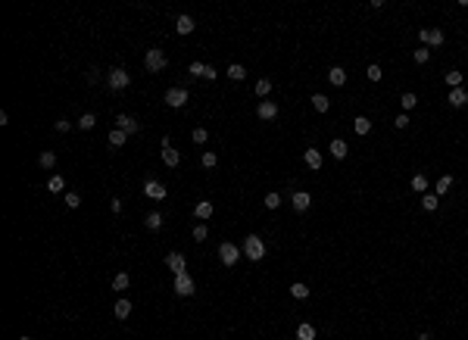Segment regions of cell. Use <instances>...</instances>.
Here are the masks:
<instances>
[{
	"label": "cell",
	"instance_id": "cell-1",
	"mask_svg": "<svg viewBox=\"0 0 468 340\" xmlns=\"http://www.w3.org/2000/svg\"><path fill=\"white\" fill-rule=\"evenodd\" d=\"M244 256L253 259V262H259L262 256H266V243H262L259 234H246L244 237Z\"/></svg>",
	"mask_w": 468,
	"mask_h": 340
},
{
	"label": "cell",
	"instance_id": "cell-2",
	"mask_svg": "<svg viewBox=\"0 0 468 340\" xmlns=\"http://www.w3.org/2000/svg\"><path fill=\"white\" fill-rule=\"evenodd\" d=\"M106 84H109V91H125L131 84V75L122 69V66H116V69H109V75H106Z\"/></svg>",
	"mask_w": 468,
	"mask_h": 340
},
{
	"label": "cell",
	"instance_id": "cell-3",
	"mask_svg": "<svg viewBox=\"0 0 468 340\" xmlns=\"http://www.w3.org/2000/svg\"><path fill=\"white\" fill-rule=\"evenodd\" d=\"M219 259H222V266H237V259H241V246L225 241L222 246H219Z\"/></svg>",
	"mask_w": 468,
	"mask_h": 340
},
{
	"label": "cell",
	"instance_id": "cell-4",
	"mask_svg": "<svg viewBox=\"0 0 468 340\" xmlns=\"http://www.w3.org/2000/svg\"><path fill=\"white\" fill-rule=\"evenodd\" d=\"M144 66H147L150 72H163L166 66H169V63H166V53H163V50H156V47L147 50V56H144Z\"/></svg>",
	"mask_w": 468,
	"mask_h": 340
},
{
	"label": "cell",
	"instance_id": "cell-5",
	"mask_svg": "<svg viewBox=\"0 0 468 340\" xmlns=\"http://www.w3.org/2000/svg\"><path fill=\"white\" fill-rule=\"evenodd\" d=\"M172 291L178 293V296H194V278L191 275H175V284H172Z\"/></svg>",
	"mask_w": 468,
	"mask_h": 340
},
{
	"label": "cell",
	"instance_id": "cell-6",
	"mask_svg": "<svg viewBox=\"0 0 468 340\" xmlns=\"http://www.w3.org/2000/svg\"><path fill=\"white\" fill-rule=\"evenodd\" d=\"M419 41H424L428 47H443L446 38H443V31H440V28H421L419 31Z\"/></svg>",
	"mask_w": 468,
	"mask_h": 340
},
{
	"label": "cell",
	"instance_id": "cell-7",
	"mask_svg": "<svg viewBox=\"0 0 468 340\" xmlns=\"http://www.w3.org/2000/svg\"><path fill=\"white\" fill-rule=\"evenodd\" d=\"M116 128L125 131V134H138V131H141V122H138L134 116H125V113H122V116H116Z\"/></svg>",
	"mask_w": 468,
	"mask_h": 340
},
{
	"label": "cell",
	"instance_id": "cell-8",
	"mask_svg": "<svg viewBox=\"0 0 468 340\" xmlns=\"http://www.w3.org/2000/svg\"><path fill=\"white\" fill-rule=\"evenodd\" d=\"M144 194H147L150 200H166V188H163V181H156V178H150V181H144Z\"/></svg>",
	"mask_w": 468,
	"mask_h": 340
},
{
	"label": "cell",
	"instance_id": "cell-9",
	"mask_svg": "<svg viewBox=\"0 0 468 340\" xmlns=\"http://www.w3.org/2000/svg\"><path fill=\"white\" fill-rule=\"evenodd\" d=\"M163 163L169 169H178L181 166V153H178L175 147H169V138H163Z\"/></svg>",
	"mask_w": 468,
	"mask_h": 340
},
{
	"label": "cell",
	"instance_id": "cell-10",
	"mask_svg": "<svg viewBox=\"0 0 468 340\" xmlns=\"http://www.w3.org/2000/svg\"><path fill=\"white\" fill-rule=\"evenodd\" d=\"M166 266L172 268V275H187V262H184L181 253H169V256H166Z\"/></svg>",
	"mask_w": 468,
	"mask_h": 340
},
{
	"label": "cell",
	"instance_id": "cell-11",
	"mask_svg": "<svg viewBox=\"0 0 468 340\" xmlns=\"http://www.w3.org/2000/svg\"><path fill=\"white\" fill-rule=\"evenodd\" d=\"M187 97H191V94H187L184 88H172V91H166V103H169V106H175V109H178V106H184V103H187Z\"/></svg>",
	"mask_w": 468,
	"mask_h": 340
},
{
	"label": "cell",
	"instance_id": "cell-12",
	"mask_svg": "<svg viewBox=\"0 0 468 340\" xmlns=\"http://www.w3.org/2000/svg\"><path fill=\"white\" fill-rule=\"evenodd\" d=\"M256 116L262 119V122H275V119H278V106L271 103V100H262L259 109H256Z\"/></svg>",
	"mask_w": 468,
	"mask_h": 340
},
{
	"label": "cell",
	"instance_id": "cell-13",
	"mask_svg": "<svg viewBox=\"0 0 468 340\" xmlns=\"http://www.w3.org/2000/svg\"><path fill=\"white\" fill-rule=\"evenodd\" d=\"M291 203H294L296 212H306V209H309V203H312V197L306 191H291Z\"/></svg>",
	"mask_w": 468,
	"mask_h": 340
},
{
	"label": "cell",
	"instance_id": "cell-14",
	"mask_svg": "<svg viewBox=\"0 0 468 340\" xmlns=\"http://www.w3.org/2000/svg\"><path fill=\"white\" fill-rule=\"evenodd\" d=\"M303 159H306V166H309V169H316V172H319L321 166H325V159H321V153H319L316 147H309V150H306V153H303Z\"/></svg>",
	"mask_w": 468,
	"mask_h": 340
},
{
	"label": "cell",
	"instance_id": "cell-15",
	"mask_svg": "<svg viewBox=\"0 0 468 340\" xmlns=\"http://www.w3.org/2000/svg\"><path fill=\"white\" fill-rule=\"evenodd\" d=\"M113 316L119 318V321H125L131 316V300H116V306H113Z\"/></svg>",
	"mask_w": 468,
	"mask_h": 340
},
{
	"label": "cell",
	"instance_id": "cell-16",
	"mask_svg": "<svg viewBox=\"0 0 468 340\" xmlns=\"http://www.w3.org/2000/svg\"><path fill=\"white\" fill-rule=\"evenodd\" d=\"M328 81L334 84V88H340V84H346V69H344V66H331V72H328Z\"/></svg>",
	"mask_w": 468,
	"mask_h": 340
},
{
	"label": "cell",
	"instance_id": "cell-17",
	"mask_svg": "<svg viewBox=\"0 0 468 340\" xmlns=\"http://www.w3.org/2000/svg\"><path fill=\"white\" fill-rule=\"evenodd\" d=\"M194 16H178V22H175V28H178V35H191L194 31Z\"/></svg>",
	"mask_w": 468,
	"mask_h": 340
},
{
	"label": "cell",
	"instance_id": "cell-18",
	"mask_svg": "<svg viewBox=\"0 0 468 340\" xmlns=\"http://www.w3.org/2000/svg\"><path fill=\"white\" fill-rule=\"evenodd\" d=\"M346 153H350V147H346V141H344V138L331 141V156H334V159H344Z\"/></svg>",
	"mask_w": 468,
	"mask_h": 340
},
{
	"label": "cell",
	"instance_id": "cell-19",
	"mask_svg": "<svg viewBox=\"0 0 468 340\" xmlns=\"http://www.w3.org/2000/svg\"><path fill=\"white\" fill-rule=\"evenodd\" d=\"M144 225H147L150 231H159V228H163V212H147V216H144Z\"/></svg>",
	"mask_w": 468,
	"mask_h": 340
},
{
	"label": "cell",
	"instance_id": "cell-20",
	"mask_svg": "<svg viewBox=\"0 0 468 340\" xmlns=\"http://www.w3.org/2000/svg\"><path fill=\"white\" fill-rule=\"evenodd\" d=\"M449 103H453V106H465L468 103V91L465 88H453V91H449Z\"/></svg>",
	"mask_w": 468,
	"mask_h": 340
},
{
	"label": "cell",
	"instance_id": "cell-21",
	"mask_svg": "<svg viewBox=\"0 0 468 340\" xmlns=\"http://www.w3.org/2000/svg\"><path fill=\"white\" fill-rule=\"evenodd\" d=\"M353 131H356V134H369V131H371V119H369V116H356Z\"/></svg>",
	"mask_w": 468,
	"mask_h": 340
},
{
	"label": "cell",
	"instance_id": "cell-22",
	"mask_svg": "<svg viewBox=\"0 0 468 340\" xmlns=\"http://www.w3.org/2000/svg\"><path fill=\"white\" fill-rule=\"evenodd\" d=\"M296 340H316V325H309V321H303V325L296 328Z\"/></svg>",
	"mask_w": 468,
	"mask_h": 340
},
{
	"label": "cell",
	"instance_id": "cell-23",
	"mask_svg": "<svg viewBox=\"0 0 468 340\" xmlns=\"http://www.w3.org/2000/svg\"><path fill=\"white\" fill-rule=\"evenodd\" d=\"M228 78H231V81H244L246 78V66L231 63V66H228Z\"/></svg>",
	"mask_w": 468,
	"mask_h": 340
},
{
	"label": "cell",
	"instance_id": "cell-24",
	"mask_svg": "<svg viewBox=\"0 0 468 340\" xmlns=\"http://www.w3.org/2000/svg\"><path fill=\"white\" fill-rule=\"evenodd\" d=\"M312 109H316V113H328V109H331V100H328L325 94H312Z\"/></svg>",
	"mask_w": 468,
	"mask_h": 340
},
{
	"label": "cell",
	"instance_id": "cell-25",
	"mask_svg": "<svg viewBox=\"0 0 468 340\" xmlns=\"http://www.w3.org/2000/svg\"><path fill=\"white\" fill-rule=\"evenodd\" d=\"M106 141H109V147H125V141H128V134H125V131H119V128H113V131H109V138H106Z\"/></svg>",
	"mask_w": 468,
	"mask_h": 340
},
{
	"label": "cell",
	"instance_id": "cell-26",
	"mask_svg": "<svg viewBox=\"0 0 468 340\" xmlns=\"http://www.w3.org/2000/svg\"><path fill=\"white\" fill-rule=\"evenodd\" d=\"M194 216H197V219H203V222H206V219H212V203H209V200L197 203V209H194Z\"/></svg>",
	"mask_w": 468,
	"mask_h": 340
},
{
	"label": "cell",
	"instance_id": "cell-27",
	"mask_svg": "<svg viewBox=\"0 0 468 340\" xmlns=\"http://www.w3.org/2000/svg\"><path fill=\"white\" fill-rule=\"evenodd\" d=\"M449 188H453V175H443L437 184H434V194H437V197H443V194H446Z\"/></svg>",
	"mask_w": 468,
	"mask_h": 340
},
{
	"label": "cell",
	"instance_id": "cell-28",
	"mask_svg": "<svg viewBox=\"0 0 468 340\" xmlns=\"http://www.w3.org/2000/svg\"><path fill=\"white\" fill-rule=\"evenodd\" d=\"M38 166H44V169H53V166H56V153H53V150H44V153L38 156Z\"/></svg>",
	"mask_w": 468,
	"mask_h": 340
},
{
	"label": "cell",
	"instance_id": "cell-29",
	"mask_svg": "<svg viewBox=\"0 0 468 340\" xmlns=\"http://www.w3.org/2000/svg\"><path fill=\"white\" fill-rule=\"evenodd\" d=\"M94 125H97V116H94V113H84V116H78V128H81V131H91Z\"/></svg>",
	"mask_w": 468,
	"mask_h": 340
},
{
	"label": "cell",
	"instance_id": "cell-30",
	"mask_svg": "<svg viewBox=\"0 0 468 340\" xmlns=\"http://www.w3.org/2000/svg\"><path fill=\"white\" fill-rule=\"evenodd\" d=\"M128 284H131V278L125 275V271H119V275L113 278V291H128Z\"/></svg>",
	"mask_w": 468,
	"mask_h": 340
},
{
	"label": "cell",
	"instance_id": "cell-31",
	"mask_svg": "<svg viewBox=\"0 0 468 340\" xmlns=\"http://www.w3.org/2000/svg\"><path fill=\"white\" fill-rule=\"evenodd\" d=\"M399 103H403V109H415V106H419V94H412V91H406V94L399 97Z\"/></svg>",
	"mask_w": 468,
	"mask_h": 340
},
{
	"label": "cell",
	"instance_id": "cell-32",
	"mask_svg": "<svg viewBox=\"0 0 468 340\" xmlns=\"http://www.w3.org/2000/svg\"><path fill=\"white\" fill-rule=\"evenodd\" d=\"M291 296H294V300H306V296H309V287L296 281V284H291Z\"/></svg>",
	"mask_w": 468,
	"mask_h": 340
},
{
	"label": "cell",
	"instance_id": "cell-33",
	"mask_svg": "<svg viewBox=\"0 0 468 340\" xmlns=\"http://www.w3.org/2000/svg\"><path fill=\"white\" fill-rule=\"evenodd\" d=\"M446 84H449V88H462V72H459V69H449V72H446Z\"/></svg>",
	"mask_w": 468,
	"mask_h": 340
},
{
	"label": "cell",
	"instance_id": "cell-34",
	"mask_svg": "<svg viewBox=\"0 0 468 340\" xmlns=\"http://www.w3.org/2000/svg\"><path fill=\"white\" fill-rule=\"evenodd\" d=\"M256 94H259L262 100L271 94V81H269V78H259V81H256Z\"/></svg>",
	"mask_w": 468,
	"mask_h": 340
},
{
	"label": "cell",
	"instance_id": "cell-35",
	"mask_svg": "<svg viewBox=\"0 0 468 340\" xmlns=\"http://www.w3.org/2000/svg\"><path fill=\"white\" fill-rule=\"evenodd\" d=\"M281 206V194L278 191H269L266 194V209H278Z\"/></svg>",
	"mask_w": 468,
	"mask_h": 340
},
{
	"label": "cell",
	"instance_id": "cell-36",
	"mask_svg": "<svg viewBox=\"0 0 468 340\" xmlns=\"http://www.w3.org/2000/svg\"><path fill=\"white\" fill-rule=\"evenodd\" d=\"M437 200H440L437 194H424V197H421V206L428 209V212H434V209H437Z\"/></svg>",
	"mask_w": 468,
	"mask_h": 340
},
{
	"label": "cell",
	"instance_id": "cell-37",
	"mask_svg": "<svg viewBox=\"0 0 468 340\" xmlns=\"http://www.w3.org/2000/svg\"><path fill=\"white\" fill-rule=\"evenodd\" d=\"M412 191L424 194V191H428V178H424V175H415V178H412Z\"/></svg>",
	"mask_w": 468,
	"mask_h": 340
},
{
	"label": "cell",
	"instance_id": "cell-38",
	"mask_svg": "<svg viewBox=\"0 0 468 340\" xmlns=\"http://www.w3.org/2000/svg\"><path fill=\"white\" fill-rule=\"evenodd\" d=\"M66 206H69V209H78V206H81V194L69 191V194H66Z\"/></svg>",
	"mask_w": 468,
	"mask_h": 340
},
{
	"label": "cell",
	"instance_id": "cell-39",
	"mask_svg": "<svg viewBox=\"0 0 468 340\" xmlns=\"http://www.w3.org/2000/svg\"><path fill=\"white\" fill-rule=\"evenodd\" d=\"M63 184H66L63 178H59V175H53V178L47 181V191H50V194H59V191H63Z\"/></svg>",
	"mask_w": 468,
	"mask_h": 340
},
{
	"label": "cell",
	"instance_id": "cell-40",
	"mask_svg": "<svg viewBox=\"0 0 468 340\" xmlns=\"http://www.w3.org/2000/svg\"><path fill=\"white\" fill-rule=\"evenodd\" d=\"M216 163H219V156H216V153H203V159H200V166H203V169H216Z\"/></svg>",
	"mask_w": 468,
	"mask_h": 340
},
{
	"label": "cell",
	"instance_id": "cell-41",
	"mask_svg": "<svg viewBox=\"0 0 468 340\" xmlns=\"http://www.w3.org/2000/svg\"><path fill=\"white\" fill-rule=\"evenodd\" d=\"M187 72H191L194 78H203V72H206V63H191V66H187Z\"/></svg>",
	"mask_w": 468,
	"mask_h": 340
},
{
	"label": "cell",
	"instance_id": "cell-42",
	"mask_svg": "<svg viewBox=\"0 0 468 340\" xmlns=\"http://www.w3.org/2000/svg\"><path fill=\"white\" fill-rule=\"evenodd\" d=\"M412 59H415V63H428V59H431V50H428V47H419V50L412 53Z\"/></svg>",
	"mask_w": 468,
	"mask_h": 340
},
{
	"label": "cell",
	"instance_id": "cell-43",
	"mask_svg": "<svg viewBox=\"0 0 468 340\" xmlns=\"http://www.w3.org/2000/svg\"><path fill=\"white\" fill-rule=\"evenodd\" d=\"M206 237H209L206 225H197V228H194V241H197V243H200V241H206Z\"/></svg>",
	"mask_w": 468,
	"mask_h": 340
},
{
	"label": "cell",
	"instance_id": "cell-44",
	"mask_svg": "<svg viewBox=\"0 0 468 340\" xmlns=\"http://www.w3.org/2000/svg\"><path fill=\"white\" fill-rule=\"evenodd\" d=\"M206 128H194V144H206Z\"/></svg>",
	"mask_w": 468,
	"mask_h": 340
},
{
	"label": "cell",
	"instance_id": "cell-45",
	"mask_svg": "<svg viewBox=\"0 0 468 340\" xmlns=\"http://www.w3.org/2000/svg\"><path fill=\"white\" fill-rule=\"evenodd\" d=\"M203 78H206V81H216V78H219V69H216V66H206V72H203Z\"/></svg>",
	"mask_w": 468,
	"mask_h": 340
},
{
	"label": "cell",
	"instance_id": "cell-46",
	"mask_svg": "<svg viewBox=\"0 0 468 340\" xmlns=\"http://www.w3.org/2000/svg\"><path fill=\"white\" fill-rule=\"evenodd\" d=\"M381 75H384V72H381V66H369V78L371 81H381Z\"/></svg>",
	"mask_w": 468,
	"mask_h": 340
},
{
	"label": "cell",
	"instance_id": "cell-47",
	"mask_svg": "<svg viewBox=\"0 0 468 340\" xmlns=\"http://www.w3.org/2000/svg\"><path fill=\"white\" fill-rule=\"evenodd\" d=\"M394 125H396V128H406V125H409V116H406V113H403V116H396V119H394Z\"/></svg>",
	"mask_w": 468,
	"mask_h": 340
},
{
	"label": "cell",
	"instance_id": "cell-48",
	"mask_svg": "<svg viewBox=\"0 0 468 340\" xmlns=\"http://www.w3.org/2000/svg\"><path fill=\"white\" fill-rule=\"evenodd\" d=\"M69 128H72V125H69V122H66V119H59V122H56V131H59V134H66V131H69Z\"/></svg>",
	"mask_w": 468,
	"mask_h": 340
},
{
	"label": "cell",
	"instance_id": "cell-49",
	"mask_svg": "<svg viewBox=\"0 0 468 340\" xmlns=\"http://www.w3.org/2000/svg\"><path fill=\"white\" fill-rule=\"evenodd\" d=\"M109 209H113L116 216H119V212H122V200H119V197H113V203H109Z\"/></svg>",
	"mask_w": 468,
	"mask_h": 340
},
{
	"label": "cell",
	"instance_id": "cell-50",
	"mask_svg": "<svg viewBox=\"0 0 468 340\" xmlns=\"http://www.w3.org/2000/svg\"><path fill=\"white\" fill-rule=\"evenodd\" d=\"M19 340H31V337H19Z\"/></svg>",
	"mask_w": 468,
	"mask_h": 340
}]
</instances>
